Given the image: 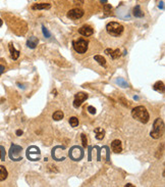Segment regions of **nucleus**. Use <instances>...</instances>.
Returning a JSON list of instances; mask_svg holds the SVG:
<instances>
[{"mask_svg": "<svg viewBox=\"0 0 165 187\" xmlns=\"http://www.w3.org/2000/svg\"><path fill=\"white\" fill-rule=\"evenodd\" d=\"M106 31L109 35L113 36V37H119L121 34L123 33L124 28L122 25L116 22H110L106 25Z\"/></svg>", "mask_w": 165, "mask_h": 187, "instance_id": "obj_3", "label": "nucleus"}, {"mask_svg": "<svg viewBox=\"0 0 165 187\" xmlns=\"http://www.w3.org/2000/svg\"><path fill=\"white\" fill-rule=\"evenodd\" d=\"M132 116H133L134 119H136L137 121L141 122L142 124H147L150 120V115L148 110H146V108L140 105L135 108L132 110Z\"/></svg>", "mask_w": 165, "mask_h": 187, "instance_id": "obj_1", "label": "nucleus"}, {"mask_svg": "<svg viewBox=\"0 0 165 187\" xmlns=\"http://www.w3.org/2000/svg\"><path fill=\"white\" fill-rule=\"evenodd\" d=\"M134 15H135L136 17H144V12L141 10V7H140L139 5H137V6L134 8Z\"/></svg>", "mask_w": 165, "mask_h": 187, "instance_id": "obj_20", "label": "nucleus"}, {"mask_svg": "<svg viewBox=\"0 0 165 187\" xmlns=\"http://www.w3.org/2000/svg\"><path fill=\"white\" fill-rule=\"evenodd\" d=\"M42 32H43V35L45 36L46 38H50V36H51V34H50V32H49L48 30H47L46 28H45L44 26L42 27Z\"/></svg>", "mask_w": 165, "mask_h": 187, "instance_id": "obj_26", "label": "nucleus"}, {"mask_svg": "<svg viewBox=\"0 0 165 187\" xmlns=\"http://www.w3.org/2000/svg\"><path fill=\"white\" fill-rule=\"evenodd\" d=\"M63 117H64V115H63V112L61 110H56L52 116L54 121H60V120L63 119Z\"/></svg>", "mask_w": 165, "mask_h": 187, "instance_id": "obj_19", "label": "nucleus"}, {"mask_svg": "<svg viewBox=\"0 0 165 187\" xmlns=\"http://www.w3.org/2000/svg\"><path fill=\"white\" fill-rule=\"evenodd\" d=\"M16 135L21 136V135H23V131H21V130H17V131H16Z\"/></svg>", "mask_w": 165, "mask_h": 187, "instance_id": "obj_32", "label": "nucleus"}, {"mask_svg": "<svg viewBox=\"0 0 165 187\" xmlns=\"http://www.w3.org/2000/svg\"><path fill=\"white\" fill-rule=\"evenodd\" d=\"M40 154H41V151L40 149L37 147V146H30V147L27 149V157H28L30 161H39L40 159Z\"/></svg>", "mask_w": 165, "mask_h": 187, "instance_id": "obj_6", "label": "nucleus"}, {"mask_svg": "<svg viewBox=\"0 0 165 187\" xmlns=\"http://www.w3.org/2000/svg\"><path fill=\"white\" fill-rule=\"evenodd\" d=\"M126 186H130V187H133V186H134V185H132V184H126Z\"/></svg>", "mask_w": 165, "mask_h": 187, "instance_id": "obj_35", "label": "nucleus"}, {"mask_svg": "<svg viewBox=\"0 0 165 187\" xmlns=\"http://www.w3.org/2000/svg\"><path fill=\"white\" fill-rule=\"evenodd\" d=\"M2 25H3V22H2V20H1V19H0V27H1V26H2Z\"/></svg>", "mask_w": 165, "mask_h": 187, "instance_id": "obj_34", "label": "nucleus"}, {"mask_svg": "<svg viewBox=\"0 0 165 187\" xmlns=\"http://www.w3.org/2000/svg\"><path fill=\"white\" fill-rule=\"evenodd\" d=\"M163 132H164V122L161 118H157L153 123V129L150 135L154 139H159L163 135Z\"/></svg>", "mask_w": 165, "mask_h": 187, "instance_id": "obj_2", "label": "nucleus"}, {"mask_svg": "<svg viewBox=\"0 0 165 187\" xmlns=\"http://www.w3.org/2000/svg\"><path fill=\"white\" fill-rule=\"evenodd\" d=\"M110 56H111L112 59H116L117 57H119L120 56V51H119V49H116V50H112V52L109 54Z\"/></svg>", "mask_w": 165, "mask_h": 187, "instance_id": "obj_23", "label": "nucleus"}, {"mask_svg": "<svg viewBox=\"0 0 165 187\" xmlns=\"http://www.w3.org/2000/svg\"><path fill=\"white\" fill-rule=\"evenodd\" d=\"M95 135H96V138H97L98 140H101V139H103L105 136V131L103 130L102 128H96L95 129Z\"/></svg>", "mask_w": 165, "mask_h": 187, "instance_id": "obj_15", "label": "nucleus"}, {"mask_svg": "<svg viewBox=\"0 0 165 187\" xmlns=\"http://www.w3.org/2000/svg\"><path fill=\"white\" fill-rule=\"evenodd\" d=\"M4 72V67L2 65H0V76L2 75V73Z\"/></svg>", "mask_w": 165, "mask_h": 187, "instance_id": "obj_30", "label": "nucleus"}, {"mask_svg": "<svg viewBox=\"0 0 165 187\" xmlns=\"http://www.w3.org/2000/svg\"><path fill=\"white\" fill-rule=\"evenodd\" d=\"M88 44H89L88 41L85 39H81V38L72 41V46H73L75 50L77 53H81V54L85 53L88 50Z\"/></svg>", "mask_w": 165, "mask_h": 187, "instance_id": "obj_4", "label": "nucleus"}, {"mask_svg": "<svg viewBox=\"0 0 165 187\" xmlns=\"http://www.w3.org/2000/svg\"><path fill=\"white\" fill-rule=\"evenodd\" d=\"M153 88H154V90H156V91L163 93V92H164V83L161 82V81H158V82H156L155 84H154Z\"/></svg>", "mask_w": 165, "mask_h": 187, "instance_id": "obj_16", "label": "nucleus"}, {"mask_svg": "<svg viewBox=\"0 0 165 187\" xmlns=\"http://www.w3.org/2000/svg\"><path fill=\"white\" fill-rule=\"evenodd\" d=\"M164 2H163V1H161L160 3H159V8H160V9H164Z\"/></svg>", "mask_w": 165, "mask_h": 187, "instance_id": "obj_31", "label": "nucleus"}, {"mask_svg": "<svg viewBox=\"0 0 165 187\" xmlns=\"http://www.w3.org/2000/svg\"><path fill=\"white\" fill-rule=\"evenodd\" d=\"M69 157H71L73 161H79L81 157H84V151L81 147L79 146H73L71 149L69 150Z\"/></svg>", "mask_w": 165, "mask_h": 187, "instance_id": "obj_7", "label": "nucleus"}, {"mask_svg": "<svg viewBox=\"0 0 165 187\" xmlns=\"http://www.w3.org/2000/svg\"><path fill=\"white\" fill-rule=\"evenodd\" d=\"M56 93H57V92H56V90H53V94H54V95H56Z\"/></svg>", "mask_w": 165, "mask_h": 187, "instance_id": "obj_36", "label": "nucleus"}, {"mask_svg": "<svg viewBox=\"0 0 165 187\" xmlns=\"http://www.w3.org/2000/svg\"><path fill=\"white\" fill-rule=\"evenodd\" d=\"M21 150L23 148L19 145H15V144H12L11 147L9 149V157L12 159V161H21L23 159V157H21Z\"/></svg>", "mask_w": 165, "mask_h": 187, "instance_id": "obj_5", "label": "nucleus"}, {"mask_svg": "<svg viewBox=\"0 0 165 187\" xmlns=\"http://www.w3.org/2000/svg\"><path fill=\"white\" fill-rule=\"evenodd\" d=\"M8 48H9V52H10V56H11V59H14V61L19 59V53H21V52L14 48V46H13V44H12V43H10V44L8 45Z\"/></svg>", "mask_w": 165, "mask_h": 187, "instance_id": "obj_12", "label": "nucleus"}, {"mask_svg": "<svg viewBox=\"0 0 165 187\" xmlns=\"http://www.w3.org/2000/svg\"><path fill=\"white\" fill-rule=\"evenodd\" d=\"M88 110H89V112L90 114H92V115H95L96 114V108H94V106H88Z\"/></svg>", "mask_w": 165, "mask_h": 187, "instance_id": "obj_27", "label": "nucleus"}, {"mask_svg": "<svg viewBox=\"0 0 165 187\" xmlns=\"http://www.w3.org/2000/svg\"><path fill=\"white\" fill-rule=\"evenodd\" d=\"M73 2H75V4L81 5V4H84V0H73Z\"/></svg>", "mask_w": 165, "mask_h": 187, "instance_id": "obj_29", "label": "nucleus"}, {"mask_svg": "<svg viewBox=\"0 0 165 187\" xmlns=\"http://www.w3.org/2000/svg\"><path fill=\"white\" fill-rule=\"evenodd\" d=\"M94 59H95L96 61H97L100 66H102V67H106V59L103 57V56H101V55H95L94 56Z\"/></svg>", "mask_w": 165, "mask_h": 187, "instance_id": "obj_18", "label": "nucleus"}, {"mask_svg": "<svg viewBox=\"0 0 165 187\" xmlns=\"http://www.w3.org/2000/svg\"><path fill=\"white\" fill-rule=\"evenodd\" d=\"M100 2H101V3H106V2H107V0H100Z\"/></svg>", "mask_w": 165, "mask_h": 187, "instance_id": "obj_33", "label": "nucleus"}, {"mask_svg": "<svg viewBox=\"0 0 165 187\" xmlns=\"http://www.w3.org/2000/svg\"><path fill=\"white\" fill-rule=\"evenodd\" d=\"M50 8H51V4H50V3H38V4H34L32 6V9H34V10L50 9Z\"/></svg>", "mask_w": 165, "mask_h": 187, "instance_id": "obj_13", "label": "nucleus"}, {"mask_svg": "<svg viewBox=\"0 0 165 187\" xmlns=\"http://www.w3.org/2000/svg\"><path fill=\"white\" fill-rule=\"evenodd\" d=\"M69 124H70V126L73 127V128H75V127H77L79 126V119L75 117L69 118Z\"/></svg>", "mask_w": 165, "mask_h": 187, "instance_id": "obj_21", "label": "nucleus"}, {"mask_svg": "<svg viewBox=\"0 0 165 187\" xmlns=\"http://www.w3.org/2000/svg\"><path fill=\"white\" fill-rule=\"evenodd\" d=\"M87 98H88V94L87 93H84V92H79V93H77L75 96V100H73V106L77 108H79L81 105V103L84 102Z\"/></svg>", "mask_w": 165, "mask_h": 187, "instance_id": "obj_9", "label": "nucleus"}, {"mask_svg": "<svg viewBox=\"0 0 165 187\" xmlns=\"http://www.w3.org/2000/svg\"><path fill=\"white\" fill-rule=\"evenodd\" d=\"M84 13V10L81 9V8H73V9H70L67 12V17L70 20H79L83 17Z\"/></svg>", "mask_w": 165, "mask_h": 187, "instance_id": "obj_8", "label": "nucleus"}, {"mask_svg": "<svg viewBox=\"0 0 165 187\" xmlns=\"http://www.w3.org/2000/svg\"><path fill=\"white\" fill-rule=\"evenodd\" d=\"M116 83L119 85V86L122 87V88H126V87H128V82H126V81H124V80H123L122 78H117Z\"/></svg>", "mask_w": 165, "mask_h": 187, "instance_id": "obj_22", "label": "nucleus"}, {"mask_svg": "<svg viewBox=\"0 0 165 187\" xmlns=\"http://www.w3.org/2000/svg\"><path fill=\"white\" fill-rule=\"evenodd\" d=\"M38 43H39V40L37 39L36 37H31L30 39L27 41V46L29 47V48H31V49H34V48H36L38 45Z\"/></svg>", "mask_w": 165, "mask_h": 187, "instance_id": "obj_14", "label": "nucleus"}, {"mask_svg": "<svg viewBox=\"0 0 165 187\" xmlns=\"http://www.w3.org/2000/svg\"><path fill=\"white\" fill-rule=\"evenodd\" d=\"M111 149H112V151L115 152V153H119V152L122 151V144H121V141L118 140V139H115V140L112 141Z\"/></svg>", "mask_w": 165, "mask_h": 187, "instance_id": "obj_11", "label": "nucleus"}, {"mask_svg": "<svg viewBox=\"0 0 165 187\" xmlns=\"http://www.w3.org/2000/svg\"><path fill=\"white\" fill-rule=\"evenodd\" d=\"M104 8H105V10H106V11H109V10H111L112 6L110 4H105L104 5Z\"/></svg>", "mask_w": 165, "mask_h": 187, "instance_id": "obj_28", "label": "nucleus"}, {"mask_svg": "<svg viewBox=\"0 0 165 187\" xmlns=\"http://www.w3.org/2000/svg\"><path fill=\"white\" fill-rule=\"evenodd\" d=\"M7 176H8V173H7L5 167L0 166V181H4L7 178Z\"/></svg>", "mask_w": 165, "mask_h": 187, "instance_id": "obj_17", "label": "nucleus"}, {"mask_svg": "<svg viewBox=\"0 0 165 187\" xmlns=\"http://www.w3.org/2000/svg\"><path fill=\"white\" fill-rule=\"evenodd\" d=\"M79 33L81 35L85 36V37H89V36L93 35L94 34V29L91 26H88V25H85V26L81 27L79 29Z\"/></svg>", "mask_w": 165, "mask_h": 187, "instance_id": "obj_10", "label": "nucleus"}, {"mask_svg": "<svg viewBox=\"0 0 165 187\" xmlns=\"http://www.w3.org/2000/svg\"><path fill=\"white\" fill-rule=\"evenodd\" d=\"M81 142H83V146L84 147H87V145H88V140H87V137L84 133L81 134Z\"/></svg>", "mask_w": 165, "mask_h": 187, "instance_id": "obj_25", "label": "nucleus"}, {"mask_svg": "<svg viewBox=\"0 0 165 187\" xmlns=\"http://www.w3.org/2000/svg\"><path fill=\"white\" fill-rule=\"evenodd\" d=\"M0 159L5 161V149L3 146H0Z\"/></svg>", "mask_w": 165, "mask_h": 187, "instance_id": "obj_24", "label": "nucleus"}]
</instances>
